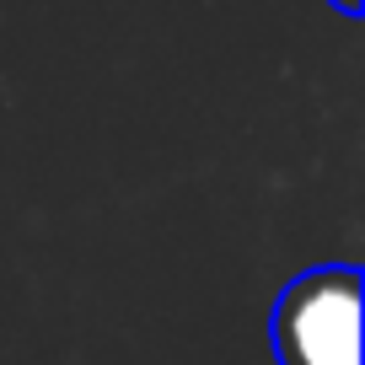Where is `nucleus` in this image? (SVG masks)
Listing matches in <instances>:
<instances>
[{
    "mask_svg": "<svg viewBox=\"0 0 365 365\" xmlns=\"http://www.w3.org/2000/svg\"><path fill=\"white\" fill-rule=\"evenodd\" d=\"M333 6H339L344 16H360V0H333Z\"/></svg>",
    "mask_w": 365,
    "mask_h": 365,
    "instance_id": "obj_2",
    "label": "nucleus"
},
{
    "mask_svg": "<svg viewBox=\"0 0 365 365\" xmlns=\"http://www.w3.org/2000/svg\"><path fill=\"white\" fill-rule=\"evenodd\" d=\"M279 365H360V269H307L274 301Z\"/></svg>",
    "mask_w": 365,
    "mask_h": 365,
    "instance_id": "obj_1",
    "label": "nucleus"
}]
</instances>
